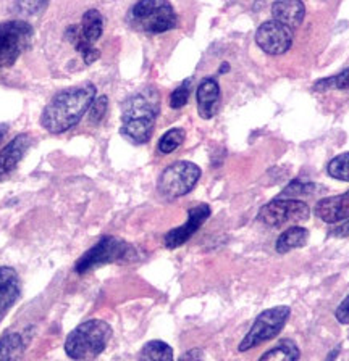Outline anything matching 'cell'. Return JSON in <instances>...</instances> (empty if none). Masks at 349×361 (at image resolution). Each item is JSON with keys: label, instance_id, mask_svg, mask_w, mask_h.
<instances>
[{"label": "cell", "instance_id": "32", "mask_svg": "<svg viewBox=\"0 0 349 361\" xmlns=\"http://www.w3.org/2000/svg\"><path fill=\"white\" fill-rule=\"evenodd\" d=\"M340 348H341V347H340V345H338V347H336V348L333 350V353H331V355H329V360H333V358L336 357V355H338V353H340Z\"/></svg>", "mask_w": 349, "mask_h": 361}, {"label": "cell", "instance_id": "5", "mask_svg": "<svg viewBox=\"0 0 349 361\" xmlns=\"http://www.w3.org/2000/svg\"><path fill=\"white\" fill-rule=\"evenodd\" d=\"M129 258H134V248L131 245L117 237L105 235L78 259L75 271L78 274H84L102 264L126 262Z\"/></svg>", "mask_w": 349, "mask_h": 361}, {"label": "cell", "instance_id": "13", "mask_svg": "<svg viewBox=\"0 0 349 361\" xmlns=\"http://www.w3.org/2000/svg\"><path fill=\"white\" fill-rule=\"evenodd\" d=\"M21 295V284L16 271L10 267H0V321L13 307Z\"/></svg>", "mask_w": 349, "mask_h": 361}, {"label": "cell", "instance_id": "14", "mask_svg": "<svg viewBox=\"0 0 349 361\" xmlns=\"http://www.w3.org/2000/svg\"><path fill=\"white\" fill-rule=\"evenodd\" d=\"M315 214L324 223L336 224L349 218V190L341 195L326 197L317 202L315 205Z\"/></svg>", "mask_w": 349, "mask_h": 361}, {"label": "cell", "instance_id": "16", "mask_svg": "<svg viewBox=\"0 0 349 361\" xmlns=\"http://www.w3.org/2000/svg\"><path fill=\"white\" fill-rule=\"evenodd\" d=\"M272 16L275 21L296 30L306 16V7L301 0H275L272 5Z\"/></svg>", "mask_w": 349, "mask_h": 361}, {"label": "cell", "instance_id": "30", "mask_svg": "<svg viewBox=\"0 0 349 361\" xmlns=\"http://www.w3.org/2000/svg\"><path fill=\"white\" fill-rule=\"evenodd\" d=\"M330 235L333 237H349V218L343 221V224L338 226L333 231H331Z\"/></svg>", "mask_w": 349, "mask_h": 361}, {"label": "cell", "instance_id": "25", "mask_svg": "<svg viewBox=\"0 0 349 361\" xmlns=\"http://www.w3.org/2000/svg\"><path fill=\"white\" fill-rule=\"evenodd\" d=\"M189 90H191V79H187L182 86H178L177 89L173 90L170 95V106L174 110L183 109L184 105L188 104L189 99Z\"/></svg>", "mask_w": 349, "mask_h": 361}, {"label": "cell", "instance_id": "18", "mask_svg": "<svg viewBox=\"0 0 349 361\" xmlns=\"http://www.w3.org/2000/svg\"><path fill=\"white\" fill-rule=\"evenodd\" d=\"M309 240V231L306 228H300V226H292V228L286 229V233L281 234L277 240V252L278 253H288L295 248H301L307 244Z\"/></svg>", "mask_w": 349, "mask_h": 361}, {"label": "cell", "instance_id": "6", "mask_svg": "<svg viewBox=\"0 0 349 361\" xmlns=\"http://www.w3.org/2000/svg\"><path fill=\"white\" fill-rule=\"evenodd\" d=\"M199 178L201 168L198 165L191 161H177L163 169L157 180V190L168 200L179 199L196 188Z\"/></svg>", "mask_w": 349, "mask_h": 361}, {"label": "cell", "instance_id": "15", "mask_svg": "<svg viewBox=\"0 0 349 361\" xmlns=\"http://www.w3.org/2000/svg\"><path fill=\"white\" fill-rule=\"evenodd\" d=\"M196 100H198V111L202 120H211L215 116L218 105H220V86H218L217 79L206 78L199 84Z\"/></svg>", "mask_w": 349, "mask_h": 361}, {"label": "cell", "instance_id": "29", "mask_svg": "<svg viewBox=\"0 0 349 361\" xmlns=\"http://www.w3.org/2000/svg\"><path fill=\"white\" fill-rule=\"evenodd\" d=\"M333 78V87L345 90L349 89V68H346L345 71H341L338 76H331Z\"/></svg>", "mask_w": 349, "mask_h": 361}, {"label": "cell", "instance_id": "22", "mask_svg": "<svg viewBox=\"0 0 349 361\" xmlns=\"http://www.w3.org/2000/svg\"><path fill=\"white\" fill-rule=\"evenodd\" d=\"M184 137H187V133H184L182 128H172L170 131H167L160 137L159 152L165 155L172 154V152L177 150L178 147L184 142Z\"/></svg>", "mask_w": 349, "mask_h": 361}, {"label": "cell", "instance_id": "12", "mask_svg": "<svg viewBox=\"0 0 349 361\" xmlns=\"http://www.w3.org/2000/svg\"><path fill=\"white\" fill-rule=\"evenodd\" d=\"M30 134H18L0 150V179L7 178L31 147Z\"/></svg>", "mask_w": 349, "mask_h": 361}, {"label": "cell", "instance_id": "28", "mask_svg": "<svg viewBox=\"0 0 349 361\" xmlns=\"http://www.w3.org/2000/svg\"><path fill=\"white\" fill-rule=\"evenodd\" d=\"M335 316H336L338 323L349 324V295L340 305H338Z\"/></svg>", "mask_w": 349, "mask_h": 361}, {"label": "cell", "instance_id": "31", "mask_svg": "<svg viewBox=\"0 0 349 361\" xmlns=\"http://www.w3.org/2000/svg\"><path fill=\"white\" fill-rule=\"evenodd\" d=\"M202 357H204V355H202L201 352H196V350L194 352H189L184 355V358H202Z\"/></svg>", "mask_w": 349, "mask_h": 361}, {"label": "cell", "instance_id": "4", "mask_svg": "<svg viewBox=\"0 0 349 361\" xmlns=\"http://www.w3.org/2000/svg\"><path fill=\"white\" fill-rule=\"evenodd\" d=\"M128 23L144 32H167L177 27V13L167 0H138L128 13Z\"/></svg>", "mask_w": 349, "mask_h": 361}, {"label": "cell", "instance_id": "23", "mask_svg": "<svg viewBox=\"0 0 349 361\" xmlns=\"http://www.w3.org/2000/svg\"><path fill=\"white\" fill-rule=\"evenodd\" d=\"M317 189V185L314 183H304V180L295 179L281 190L278 199H297V197H307L312 195L314 190Z\"/></svg>", "mask_w": 349, "mask_h": 361}, {"label": "cell", "instance_id": "21", "mask_svg": "<svg viewBox=\"0 0 349 361\" xmlns=\"http://www.w3.org/2000/svg\"><path fill=\"white\" fill-rule=\"evenodd\" d=\"M141 360L149 361H172L173 360V350L168 343L162 341H150L146 343L139 353Z\"/></svg>", "mask_w": 349, "mask_h": 361}, {"label": "cell", "instance_id": "24", "mask_svg": "<svg viewBox=\"0 0 349 361\" xmlns=\"http://www.w3.org/2000/svg\"><path fill=\"white\" fill-rule=\"evenodd\" d=\"M326 171H329V174L333 179L349 183V154H341L335 157L329 163V166H326Z\"/></svg>", "mask_w": 349, "mask_h": 361}, {"label": "cell", "instance_id": "17", "mask_svg": "<svg viewBox=\"0 0 349 361\" xmlns=\"http://www.w3.org/2000/svg\"><path fill=\"white\" fill-rule=\"evenodd\" d=\"M102 31H104L102 15H100L97 10H88L86 13L83 15V21H81L80 36L83 41L94 45V42H97L100 36H102Z\"/></svg>", "mask_w": 349, "mask_h": 361}, {"label": "cell", "instance_id": "9", "mask_svg": "<svg viewBox=\"0 0 349 361\" xmlns=\"http://www.w3.org/2000/svg\"><path fill=\"white\" fill-rule=\"evenodd\" d=\"M311 216V208L300 199H277L267 203L259 213V221L280 228L288 223H304Z\"/></svg>", "mask_w": 349, "mask_h": 361}, {"label": "cell", "instance_id": "11", "mask_svg": "<svg viewBox=\"0 0 349 361\" xmlns=\"http://www.w3.org/2000/svg\"><path fill=\"white\" fill-rule=\"evenodd\" d=\"M209 216H211V207L206 205V203H201V205L189 208L187 223L179 226V228L168 231L165 237H163V244H165L167 248H178L183 244H187L191 237L198 233L201 226L207 221V218Z\"/></svg>", "mask_w": 349, "mask_h": 361}, {"label": "cell", "instance_id": "27", "mask_svg": "<svg viewBox=\"0 0 349 361\" xmlns=\"http://www.w3.org/2000/svg\"><path fill=\"white\" fill-rule=\"evenodd\" d=\"M107 106H109V99H107L105 95H100V97L94 99L91 106H89V121L93 124L102 121V118L107 113Z\"/></svg>", "mask_w": 349, "mask_h": 361}, {"label": "cell", "instance_id": "19", "mask_svg": "<svg viewBox=\"0 0 349 361\" xmlns=\"http://www.w3.org/2000/svg\"><path fill=\"white\" fill-rule=\"evenodd\" d=\"M301 358V352L297 345L290 338H283L272 350H268L261 357V360H288L296 361Z\"/></svg>", "mask_w": 349, "mask_h": 361}, {"label": "cell", "instance_id": "8", "mask_svg": "<svg viewBox=\"0 0 349 361\" xmlns=\"http://www.w3.org/2000/svg\"><path fill=\"white\" fill-rule=\"evenodd\" d=\"M290 307H273L262 312L257 316L254 324H252L251 331L247 332L246 337L241 341L238 350L239 352H247V350L254 348L261 343L272 341L277 337L286 324L290 318Z\"/></svg>", "mask_w": 349, "mask_h": 361}, {"label": "cell", "instance_id": "2", "mask_svg": "<svg viewBox=\"0 0 349 361\" xmlns=\"http://www.w3.org/2000/svg\"><path fill=\"white\" fill-rule=\"evenodd\" d=\"M160 109V97L155 89H143L133 94L123 104L122 134L133 144L149 142L157 115Z\"/></svg>", "mask_w": 349, "mask_h": 361}, {"label": "cell", "instance_id": "20", "mask_svg": "<svg viewBox=\"0 0 349 361\" xmlns=\"http://www.w3.org/2000/svg\"><path fill=\"white\" fill-rule=\"evenodd\" d=\"M25 341L23 336L18 332H12V334H5L0 338V360H13L18 358L25 350Z\"/></svg>", "mask_w": 349, "mask_h": 361}, {"label": "cell", "instance_id": "3", "mask_svg": "<svg viewBox=\"0 0 349 361\" xmlns=\"http://www.w3.org/2000/svg\"><path fill=\"white\" fill-rule=\"evenodd\" d=\"M112 327L102 319H88L75 327L65 341V353L71 360H93L104 352L109 343Z\"/></svg>", "mask_w": 349, "mask_h": 361}, {"label": "cell", "instance_id": "26", "mask_svg": "<svg viewBox=\"0 0 349 361\" xmlns=\"http://www.w3.org/2000/svg\"><path fill=\"white\" fill-rule=\"evenodd\" d=\"M49 0H15V10L18 13L36 15L47 7Z\"/></svg>", "mask_w": 349, "mask_h": 361}, {"label": "cell", "instance_id": "33", "mask_svg": "<svg viewBox=\"0 0 349 361\" xmlns=\"http://www.w3.org/2000/svg\"><path fill=\"white\" fill-rule=\"evenodd\" d=\"M230 70V65L228 63H223V66H220V73H227Z\"/></svg>", "mask_w": 349, "mask_h": 361}, {"label": "cell", "instance_id": "1", "mask_svg": "<svg viewBox=\"0 0 349 361\" xmlns=\"http://www.w3.org/2000/svg\"><path fill=\"white\" fill-rule=\"evenodd\" d=\"M95 99V87L84 84L55 94L41 115V126L52 134L66 133L86 115Z\"/></svg>", "mask_w": 349, "mask_h": 361}, {"label": "cell", "instance_id": "10", "mask_svg": "<svg viewBox=\"0 0 349 361\" xmlns=\"http://www.w3.org/2000/svg\"><path fill=\"white\" fill-rule=\"evenodd\" d=\"M256 42L268 55H283L291 49L292 30L275 20L266 21L256 31Z\"/></svg>", "mask_w": 349, "mask_h": 361}, {"label": "cell", "instance_id": "7", "mask_svg": "<svg viewBox=\"0 0 349 361\" xmlns=\"http://www.w3.org/2000/svg\"><path fill=\"white\" fill-rule=\"evenodd\" d=\"M35 30L23 20L0 23V71L12 66L20 55L30 47Z\"/></svg>", "mask_w": 349, "mask_h": 361}]
</instances>
